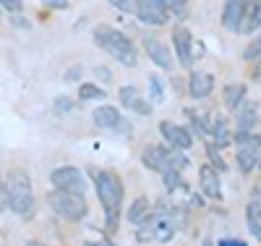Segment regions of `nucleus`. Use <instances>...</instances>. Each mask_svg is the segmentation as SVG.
<instances>
[{"mask_svg":"<svg viewBox=\"0 0 261 246\" xmlns=\"http://www.w3.org/2000/svg\"><path fill=\"white\" fill-rule=\"evenodd\" d=\"M246 220H248V233L261 241V205L256 199L248 202V207H246Z\"/></svg>","mask_w":261,"mask_h":246,"instance_id":"nucleus-21","label":"nucleus"},{"mask_svg":"<svg viewBox=\"0 0 261 246\" xmlns=\"http://www.w3.org/2000/svg\"><path fill=\"white\" fill-rule=\"evenodd\" d=\"M139 241L146 243V241H157V243H167L175 236L178 226L172 220V210L165 205V202H157V207L151 210L141 222H139Z\"/></svg>","mask_w":261,"mask_h":246,"instance_id":"nucleus-1","label":"nucleus"},{"mask_svg":"<svg viewBox=\"0 0 261 246\" xmlns=\"http://www.w3.org/2000/svg\"><path fill=\"white\" fill-rule=\"evenodd\" d=\"M141 163L154 170V173H165V170H172V147H146L144 154H141Z\"/></svg>","mask_w":261,"mask_h":246,"instance_id":"nucleus-12","label":"nucleus"},{"mask_svg":"<svg viewBox=\"0 0 261 246\" xmlns=\"http://www.w3.org/2000/svg\"><path fill=\"white\" fill-rule=\"evenodd\" d=\"M50 11H65L68 8V0H42Z\"/></svg>","mask_w":261,"mask_h":246,"instance_id":"nucleus-31","label":"nucleus"},{"mask_svg":"<svg viewBox=\"0 0 261 246\" xmlns=\"http://www.w3.org/2000/svg\"><path fill=\"white\" fill-rule=\"evenodd\" d=\"M206 154H209V160L214 163V165H212L214 170H225V160L220 158V152H217V147H214V144H209V147H206Z\"/></svg>","mask_w":261,"mask_h":246,"instance_id":"nucleus-28","label":"nucleus"},{"mask_svg":"<svg viewBox=\"0 0 261 246\" xmlns=\"http://www.w3.org/2000/svg\"><path fill=\"white\" fill-rule=\"evenodd\" d=\"M110 6H115L118 11H125V13H130V11H136V0H107Z\"/></svg>","mask_w":261,"mask_h":246,"instance_id":"nucleus-29","label":"nucleus"},{"mask_svg":"<svg viewBox=\"0 0 261 246\" xmlns=\"http://www.w3.org/2000/svg\"><path fill=\"white\" fill-rule=\"evenodd\" d=\"M144 50H146V55L151 58V63L154 65H160L162 71H170L172 69V58H170V50L165 48V44L157 39V37H144Z\"/></svg>","mask_w":261,"mask_h":246,"instance_id":"nucleus-15","label":"nucleus"},{"mask_svg":"<svg viewBox=\"0 0 261 246\" xmlns=\"http://www.w3.org/2000/svg\"><path fill=\"white\" fill-rule=\"evenodd\" d=\"M149 100L151 102H162L165 100V86H162V79L157 74L149 76Z\"/></svg>","mask_w":261,"mask_h":246,"instance_id":"nucleus-26","label":"nucleus"},{"mask_svg":"<svg viewBox=\"0 0 261 246\" xmlns=\"http://www.w3.org/2000/svg\"><path fill=\"white\" fill-rule=\"evenodd\" d=\"M201 246H214V243H212V241H209V238H206V241H204V243H201Z\"/></svg>","mask_w":261,"mask_h":246,"instance_id":"nucleus-40","label":"nucleus"},{"mask_svg":"<svg viewBox=\"0 0 261 246\" xmlns=\"http://www.w3.org/2000/svg\"><path fill=\"white\" fill-rule=\"evenodd\" d=\"M136 16L149 27H165L170 11L165 6V0H136Z\"/></svg>","mask_w":261,"mask_h":246,"instance_id":"nucleus-9","label":"nucleus"},{"mask_svg":"<svg viewBox=\"0 0 261 246\" xmlns=\"http://www.w3.org/2000/svg\"><path fill=\"white\" fill-rule=\"evenodd\" d=\"M258 168H261V154H258Z\"/></svg>","mask_w":261,"mask_h":246,"instance_id":"nucleus-41","label":"nucleus"},{"mask_svg":"<svg viewBox=\"0 0 261 246\" xmlns=\"http://www.w3.org/2000/svg\"><path fill=\"white\" fill-rule=\"evenodd\" d=\"M160 133L165 137V142H167L172 149L186 152V149H191V147H193V137H191V131H188V128H183V126H178V123H172V121H162V123H160Z\"/></svg>","mask_w":261,"mask_h":246,"instance_id":"nucleus-11","label":"nucleus"},{"mask_svg":"<svg viewBox=\"0 0 261 246\" xmlns=\"http://www.w3.org/2000/svg\"><path fill=\"white\" fill-rule=\"evenodd\" d=\"M172 48H175V55H178V60H180L183 69H191L193 60H196L193 50H201V44L193 39V34H191L188 29L178 27L175 32H172Z\"/></svg>","mask_w":261,"mask_h":246,"instance_id":"nucleus-8","label":"nucleus"},{"mask_svg":"<svg viewBox=\"0 0 261 246\" xmlns=\"http://www.w3.org/2000/svg\"><path fill=\"white\" fill-rule=\"evenodd\" d=\"M222 97H225V105H227L230 110H241V105L246 102V84H241V81L227 84Z\"/></svg>","mask_w":261,"mask_h":246,"instance_id":"nucleus-20","label":"nucleus"},{"mask_svg":"<svg viewBox=\"0 0 261 246\" xmlns=\"http://www.w3.org/2000/svg\"><path fill=\"white\" fill-rule=\"evenodd\" d=\"M232 142L238 144V168L243 173L256 170L258 165V154H261V137L258 133H235Z\"/></svg>","mask_w":261,"mask_h":246,"instance_id":"nucleus-6","label":"nucleus"},{"mask_svg":"<svg viewBox=\"0 0 261 246\" xmlns=\"http://www.w3.org/2000/svg\"><path fill=\"white\" fill-rule=\"evenodd\" d=\"M55 107L60 110V113H71V110H73V102H68V97H58Z\"/></svg>","mask_w":261,"mask_h":246,"instance_id":"nucleus-33","label":"nucleus"},{"mask_svg":"<svg viewBox=\"0 0 261 246\" xmlns=\"http://www.w3.org/2000/svg\"><path fill=\"white\" fill-rule=\"evenodd\" d=\"M199 184L201 191L214 199V202H222V184H220V170H214L212 165H201L199 168Z\"/></svg>","mask_w":261,"mask_h":246,"instance_id":"nucleus-14","label":"nucleus"},{"mask_svg":"<svg viewBox=\"0 0 261 246\" xmlns=\"http://www.w3.org/2000/svg\"><path fill=\"white\" fill-rule=\"evenodd\" d=\"M246 8H248V0H225L222 27H225L227 32H241L243 18H246Z\"/></svg>","mask_w":261,"mask_h":246,"instance_id":"nucleus-13","label":"nucleus"},{"mask_svg":"<svg viewBox=\"0 0 261 246\" xmlns=\"http://www.w3.org/2000/svg\"><path fill=\"white\" fill-rule=\"evenodd\" d=\"M214 92V76L204 71H193L188 79V95L193 100H206Z\"/></svg>","mask_w":261,"mask_h":246,"instance_id":"nucleus-17","label":"nucleus"},{"mask_svg":"<svg viewBox=\"0 0 261 246\" xmlns=\"http://www.w3.org/2000/svg\"><path fill=\"white\" fill-rule=\"evenodd\" d=\"M8 207V194H6V181L0 178V210Z\"/></svg>","mask_w":261,"mask_h":246,"instance_id":"nucleus-34","label":"nucleus"},{"mask_svg":"<svg viewBox=\"0 0 261 246\" xmlns=\"http://www.w3.org/2000/svg\"><path fill=\"white\" fill-rule=\"evenodd\" d=\"M84 246H115L113 241H86Z\"/></svg>","mask_w":261,"mask_h":246,"instance_id":"nucleus-37","label":"nucleus"},{"mask_svg":"<svg viewBox=\"0 0 261 246\" xmlns=\"http://www.w3.org/2000/svg\"><path fill=\"white\" fill-rule=\"evenodd\" d=\"M256 116H258V107L253 102H243L241 105V113H238V123H235V133H251L253 123H256Z\"/></svg>","mask_w":261,"mask_h":246,"instance_id":"nucleus-19","label":"nucleus"},{"mask_svg":"<svg viewBox=\"0 0 261 246\" xmlns=\"http://www.w3.org/2000/svg\"><path fill=\"white\" fill-rule=\"evenodd\" d=\"M27 246H45V243H39V241H29Z\"/></svg>","mask_w":261,"mask_h":246,"instance_id":"nucleus-39","label":"nucleus"},{"mask_svg":"<svg viewBox=\"0 0 261 246\" xmlns=\"http://www.w3.org/2000/svg\"><path fill=\"white\" fill-rule=\"evenodd\" d=\"M92 121H94V126L102 128V131H128L125 118L120 116V110L113 107V105H99V107H94Z\"/></svg>","mask_w":261,"mask_h":246,"instance_id":"nucleus-10","label":"nucleus"},{"mask_svg":"<svg viewBox=\"0 0 261 246\" xmlns=\"http://www.w3.org/2000/svg\"><path fill=\"white\" fill-rule=\"evenodd\" d=\"M50 181H53V186H55L58 191H68V194H79V196H84V191H86V178H84V173H81L79 168H73V165L55 168L53 175H50Z\"/></svg>","mask_w":261,"mask_h":246,"instance_id":"nucleus-7","label":"nucleus"},{"mask_svg":"<svg viewBox=\"0 0 261 246\" xmlns=\"http://www.w3.org/2000/svg\"><path fill=\"white\" fill-rule=\"evenodd\" d=\"M243 60H251V63H258L261 60V37L251 39L243 50Z\"/></svg>","mask_w":261,"mask_h":246,"instance_id":"nucleus-27","label":"nucleus"},{"mask_svg":"<svg viewBox=\"0 0 261 246\" xmlns=\"http://www.w3.org/2000/svg\"><path fill=\"white\" fill-rule=\"evenodd\" d=\"M6 194H8V210L16 215H29L34 210V189L24 170H11L6 178Z\"/></svg>","mask_w":261,"mask_h":246,"instance_id":"nucleus-3","label":"nucleus"},{"mask_svg":"<svg viewBox=\"0 0 261 246\" xmlns=\"http://www.w3.org/2000/svg\"><path fill=\"white\" fill-rule=\"evenodd\" d=\"M118 97H120V105L123 107L134 110V113H139V116H149L151 113V100H144L136 86H123Z\"/></svg>","mask_w":261,"mask_h":246,"instance_id":"nucleus-16","label":"nucleus"},{"mask_svg":"<svg viewBox=\"0 0 261 246\" xmlns=\"http://www.w3.org/2000/svg\"><path fill=\"white\" fill-rule=\"evenodd\" d=\"M94 42H97V48H102L110 58H115L120 65H136V48H134V42H130V37L128 34H123L120 29H115V27H107V24H102V27H97L94 29Z\"/></svg>","mask_w":261,"mask_h":246,"instance_id":"nucleus-2","label":"nucleus"},{"mask_svg":"<svg viewBox=\"0 0 261 246\" xmlns=\"http://www.w3.org/2000/svg\"><path fill=\"white\" fill-rule=\"evenodd\" d=\"M11 21H13L16 27H21V29H29V21H24V18H18V16H13Z\"/></svg>","mask_w":261,"mask_h":246,"instance_id":"nucleus-36","label":"nucleus"},{"mask_svg":"<svg viewBox=\"0 0 261 246\" xmlns=\"http://www.w3.org/2000/svg\"><path fill=\"white\" fill-rule=\"evenodd\" d=\"M79 100L89 102V100H107L105 89H99L97 84H81L79 86Z\"/></svg>","mask_w":261,"mask_h":246,"instance_id":"nucleus-24","label":"nucleus"},{"mask_svg":"<svg viewBox=\"0 0 261 246\" xmlns=\"http://www.w3.org/2000/svg\"><path fill=\"white\" fill-rule=\"evenodd\" d=\"M253 79H256V81H261V65H258V69H256V74H253Z\"/></svg>","mask_w":261,"mask_h":246,"instance_id":"nucleus-38","label":"nucleus"},{"mask_svg":"<svg viewBox=\"0 0 261 246\" xmlns=\"http://www.w3.org/2000/svg\"><path fill=\"white\" fill-rule=\"evenodd\" d=\"M209 137L214 139V147L217 149H222V147H227L230 142H232V137H235V133L230 131V123H227V118H214V126H212V133H209Z\"/></svg>","mask_w":261,"mask_h":246,"instance_id":"nucleus-18","label":"nucleus"},{"mask_svg":"<svg viewBox=\"0 0 261 246\" xmlns=\"http://www.w3.org/2000/svg\"><path fill=\"white\" fill-rule=\"evenodd\" d=\"M47 205H50V210L55 215H60L63 220H71V222L84 220L86 212H89V205H86L84 196L68 194V191H58V189H53L47 194Z\"/></svg>","mask_w":261,"mask_h":246,"instance_id":"nucleus-5","label":"nucleus"},{"mask_svg":"<svg viewBox=\"0 0 261 246\" xmlns=\"http://www.w3.org/2000/svg\"><path fill=\"white\" fill-rule=\"evenodd\" d=\"M0 6H3L6 11H11V13H16V11H21L24 0H0Z\"/></svg>","mask_w":261,"mask_h":246,"instance_id":"nucleus-32","label":"nucleus"},{"mask_svg":"<svg viewBox=\"0 0 261 246\" xmlns=\"http://www.w3.org/2000/svg\"><path fill=\"white\" fill-rule=\"evenodd\" d=\"M162 181H165V186H167L170 191H180V189H186V181H183L180 170H165V173H162Z\"/></svg>","mask_w":261,"mask_h":246,"instance_id":"nucleus-25","label":"nucleus"},{"mask_svg":"<svg viewBox=\"0 0 261 246\" xmlns=\"http://www.w3.org/2000/svg\"><path fill=\"white\" fill-rule=\"evenodd\" d=\"M151 212V207H149V199L146 196H139L134 205H130V210H128V220L134 222V226H139V222L146 217Z\"/></svg>","mask_w":261,"mask_h":246,"instance_id":"nucleus-23","label":"nucleus"},{"mask_svg":"<svg viewBox=\"0 0 261 246\" xmlns=\"http://www.w3.org/2000/svg\"><path fill=\"white\" fill-rule=\"evenodd\" d=\"M217 246H248V243L238 241V238H222V241H217Z\"/></svg>","mask_w":261,"mask_h":246,"instance_id":"nucleus-35","label":"nucleus"},{"mask_svg":"<svg viewBox=\"0 0 261 246\" xmlns=\"http://www.w3.org/2000/svg\"><path fill=\"white\" fill-rule=\"evenodd\" d=\"M94 189H97V196L99 202L105 205V212H120V205H123V181L120 175L113 173V170H99L94 173Z\"/></svg>","mask_w":261,"mask_h":246,"instance_id":"nucleus-4","label":"nucleus"},{"mask_svg":"<svg viewBox=\"0 0 261 246\" xmlns=\"http://www.w3.org/2000/svg\"><path fill=\"white\" fill-rule=\"evenodd\" d=\"M186 3H188V0H165L167 11H172V13H183L186 11Z\"/></svg>","mask_w":261,"mask_h":246,"instance_id":"nucleus-30","label":"nucleus"},{"mask_svg":"<svg viewBox=\"0 0 261 246\" xmlns=\"http://www.w3.org/2000/svg\"><path fill=\"white\" fill-rule=\"evenodd\" d=\"M258 27H261V0H253L246 8V18H243L241 32H256Z\"/></svg>","mask_w":261,"mask_h":246,"instance_id":"nucleus-22","label":"nucleus"}]
</instances>
